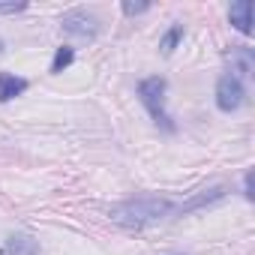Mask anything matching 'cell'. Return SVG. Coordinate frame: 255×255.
<instances>
[{
  "label": "cell",
  "mask_w": 255,
  "mask_h": 255,
  "mask_svg": "<svg viewBox=\"0 0 255 255\" xmlns=\"http://www.w3.org/2000/svg\"><path fill=\"white\" fill-rule=\"evenodd\" d=\"M174 210V204L168 198H156V195H141V198H129V201H120L108 210V219L120 228H129L138 231L144 225L159 222L162 216H168Z\"/></svg>",
  "instance_id": "obj_1"
},
{
  "label": "cell",
  "mask_w": 255,
  "mask_h": 255,
  "mask_svg": "<svg viewBox=\"0 0 255 255\" xmlns=\"http://www.w3.org/2000/svg\"><path fill=\"white\" fill-rule=\"evenodd\" d=\"M165 78H159V75H150V78H144L141 84H138V99H141V105L147 108V114L153 117V123L159 126V129H165V132H174L177 126H174V120H171V114L165 111Z\"/></svg>",
  "instance_id": "obj_2"
},
{
  "label": "cell",
  "mask_w": 255,
  "mask_h": 255,
  "mask_svg": "<svg viewBox=\"0 0 255 255\" xmlns=\"http://www.w3.org/2000/svg\"><path fill=\"white\" fill-rule=\"evenodd\" d=\"M243 99H246V90H243V81H240V78L222 75V78L216 81V108H219V111L231 114V111H237V108L243 105Z\"/></svg>",
  "instance_id": "obj_3"
},
{
  "label": "cell",
  "mask_w": 255,
  "mask_h": 255,
  "mask_svg": "<svg viewBox=\"0 0 255 255\" xmlns=\"http://www.w3.org/2000/svg\"><path fill=\"white\" fill-rule=\"evenodd\" d=\"M60 27H63V33L78 36V39H96V33H99V21H96L90 12H84V9L66 12V15L60 18Z\"/></svg>",
  "instance_id": "obj_4"
},
{
  "label": "cell",
  "mask_w": 255,
  "mask_h": 255,
  "mask_svg": "<svg viewBox=\"0 0 255 255\" xmlns=\"http://www.w3.org/2000/svg\"><path fill=\"white\" fill-rule=\"evenodd\" d=\"M225 57H228V63H231V72H228V75H234V78H252V75H255V54H252V48L234 45Z\"/></svg>",
  "instance_id": "obj_5"
},
{
  "label": "cell",
  "mask_w": 255,
  "mask_h": 255,
  "mask_svg": "<svg viewBox=\"0 0 255 255\" xmlns=\"http://www.w3.org/2000/svg\"><path fill=\"white\" fill-rule=\"evenodd\" d=\"M228 21H231L243 36H249V33H252V0H240V3H234V6L228 9Z\"/></svg>",
  "instance_id": "obj_6"
},
{
  "label": "cell",
  "mask_w": 255,
  "mask_h": 255,
  "mask_svg": "<svg viewBox=\"0 0 255 255\" xmlns=\"http://www.w3.org/2000/svg\"><path fill=\"white\" fill-rule=\"evenodd\" d=\"M27 90V81L12 75V72H0V102H9Z\"/></svg>",
  "instance_id": "obj_7"
},
{
  "label": "cell",
  "mask_w": 255,
  "mask_h": 255,
  "mask_svg": "<svg viewBox=\"0 0 255 255\" xmlns=\"http://www.w3.org/2000/svg\"><path fill=\"white\" fill-rule=\"evenodd\" d=\"M6 255H39V243L30 234H12L6 240Z\"/></svg>",
  "instance_id": "obj_8"
},
{
  "label": "cell",
  "mask_w": 255,
  "mask_h": 255,
  "mask_svg": "<svg viewBox=\"0 0 255 255\" xmlns=\"http://www.w3.org/2000/svg\"><path fill=\"white\" fill-rule=\"evenodd\" d=\"M225 195V189L222 186H213V189H204L201 195H195L192 201H186L183 207H180V213H189V210H195V207H201V204H210V201H219Z\"/></svg>",
  "instance_id": "obj_9"
},
{
  "label": "cell",
  "mask_w": 255,
  "mask_h": 255,
  "mask_svg": "<svg viewBox=\"0 0 255 255\" xmlns=\"http://www.w3.org/2000/svg\"><path fill=\"white\" fill-rule=\"evenodd\" d=\"M180 39H183V24H171V27H168V33H165V36H162V42H159V51L168 57V54L177 48V42H180Z\"/></svg>",
  "instance_id": "obj_10"
},
{
  "label": "cell",
  "mask_w": 255,
  "mask_h": 255,
  "mask_svg": "<svg viewBox=\"0 0 255 255\" xmlns=\"http://www.w3.org/2000/svg\"><path fill=\"white\" fill-rule=\"evenodd\" d=\"M72 60H75V51H72L69 45H60L57 54H54V60H51V72H63Z\"/></svg>",
  "instance_id": "obj_11"
},
{
  "label": "cell",
  "mask_w": 255,
  "mask_h": 255,
  "mask_svg": "<svg viewBox=\"0 0 255 255\" xmlns=\"http://www.w3.org/2000/svg\"><path fill=\"white\" fill-rule=\"evenodd\" d=\"M147 9H150V3H132V0H126V3H123V15H141Z\"/></svg>",
  "instance_id": "obj_12"
},
{
  "label": "cell",
  "mask_w": 255,
  "mask_h": 255,
  "mask_svg": "<svg viewBox=\"0 0 255 255\" xmlns=\"http://www.w3.org/2000/svg\"><path fill=\"white\" fill-rule=\"evenodd\" d=\"M27 3L24 0H18V3H0V15H15V12H24Z\"/></svg>",
  "instance_id": "obj_13"
},
{
  "label": "cell",
  "mask_w": 255,
  "mask_h": 255,
  "mask_svg": "<svg viewBox=\"0 0 255 255\" xmlns=\"http://www.w3.org/2000/svg\"><path fill=\"white\" fill-rule=\"evenodd\" d=\"M243 195H246V198H252V174H246V177H243Z\"/></svg>",
  "instance_id": "obj_14"
},
{
  "label": "cell",
  "mask_w": 255,
  "mask_h": 255,
  "mask_svg": "<svg viewBox=\"0 0 255 255\" xmlns=\"http://www.w3.org/2000/svg\"><path fill=\"white\" fill-rule=\"evenodd\" d=\"M0 54H3V39H0Z\"/></svg>",
  "instance_id": "obj_15"
}]
</instances>
